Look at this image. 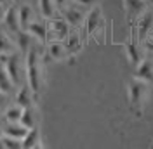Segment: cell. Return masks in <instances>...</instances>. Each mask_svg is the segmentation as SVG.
I'll use <instances>...</instances> for the list:
<instances>
[{
    "label": "cell",
    "instance_id": "cell-18",
    "mask_svg": "<svg viewBox=\"0 0 153 149\" xmlns=\"http://www.w3.org/2000/svg\"><path fill=\"white\" fill-rule=\"evenodd\" d=\"M21 114H23V106L14 103V104H10V106H5V109H4V120H5V123H14V121L21 120Z\"/></svg>",
    "mask_w": 153,
    "mask_h": 149
},
{
    "label": "cell",
    "instance_id": "cell-25",
    "mask_svg": "<svg viewBox=\"0 0 153 149\" xmlns=\"http://www.w3.org/2000/svg\"><path fill=\"white\" fill-rule=\"evenodd\" d=\"M75 2L80 4V5H84V7H94L97 4V0H75Z\"/></svg>",
    "mask_w": 153,
    "mask_h": 149
},
{
    "label": "cell",
    "instance_id": "cell-6",
    "mask_svg": "<svg viewBox=\"0 0 153 149\" xmlns=\"http://www.w3.org/2000/svg\"><path fill=\"white\" fill-rule=\"evenodd\" d=\"M45 24H47V42L49 40H59V42H65V38L68 37V33L71 31V26L66 23L65 18H51L45 19Z\"/></svg>",
    "mask_w": 153,
    "mask_h": 149
},
{
    "label": "cell",
    "instance_id": "cell-1",
    "mask_svg": "<svg viewBox=\"0 0 153 149\" xmlns=\"http://www.w3.org/2000/svg\"><path fill=\"white\" fill-rule=\"evenodd\" d=\"M0 61L5 68V71L9 74L10 82L14 83L16 90L18 87L25 83L26 80V63H25V57L19 54L18 50L10 52V54H5V56H0Z\"/></svg>",
    "mask_w": 153,
    "mask_h": 149
},
{
    "label": "cell",
    "instance_id": "cell-28",
    "mask_svg": "<svg viewBox=\"0 0 153 149\" xmlns=\"http://www.w3.org/2000/svg\"><path fill=\"white\" fill-rule=\"evenodd\" d=\"M2 134H4V127H2V125H0V135H2Z\"/></svg>",
    "mask_w": 153,
    "mask_h": 149
},
{
    "label": "cell",
    "instance_id": "cell-23",
    "mask_svg": "<svg viewBox=\"0 0 153 149\" xmlns=\"http://www.w3.org/2000/svg\"><path fill=\"white\" fill-rule=\"evenodd\" d=\"M23 148V144H21V140L18 139H12L9 135H0V149H19Z\"/></svg>",
    "mask_w": 153,
    "mask_h": 149
},
{
    "label": "cell",
    "instance_id": "cell-8",
    "mask_svg": "<svg viewBox=\"0 0 153 149\" xmlns=\"http://www.w3.org/2000/svg\"><path fill=\"white\" fill-rule=\"evenodd\" d=\"M2 23H4L5 31L9 35H18L19 31H21V24H19V5H14V4L7 5L5 14L2 18Z\"/></svg>",
    "mask_w": 153,
    "mask_h": 149
},
{
    "label": "cell",
    "instance_id": "cell-27",
    "mask_svg": "<svg viewBox=\"0 0 153 149\" xmlns=\"http://www.w3.org/2000/svg\"><path fill=\"white\" fill-rule=\"evenodd\" d=\"M4 5H10V4H14V0H0Z\"/></svg>",
    "mask_w": 153,
    "mask_h": 149
},
{
    "label": "cell",
    "instance_id": "cell-20",
    "mask_svg": "<svg viewBox=\"0 0 153 149\" xmlns=\"http://www.w3.org/2000/svg\"><path fill=\"white\" fill-rule=\"evenodd\" d=\"M38 9H40V14L42 18L45 19H51L56 16V10H57V5L54 0H38Z\"/></svg>",
    "mask_w": 153,
    "mask_h": 149
},
{
    "label": "cell",
    "instance_id": "cell-10",
    "mask_svg": "<svg viewBox=\"0 0 153 149\" xmlns=\"http://www.w3.org/2000/svg\"><path fill=\"white\" fill-rule=\"evenodd\" d=\"M134 78H139L146 82L148 85H153V64L148 61V59H141L137 64H136V73H134Z\"/></svg>",
    "mask_w": 153,
    "mask_h": 149
},
{
    "label": "cell",
    "instance_id": "cell-9",
    "mask_svg": "<svg viewBox=\"0 0 153 149\" xmlns=\"http://www.w3.org/2000/svg\"><path fill=\"white\" fill-rule=\"evenodd\" d=\"M139 45H141V42L137 40L136 33H132L131 38L125 42V56H127V59H129L134 66L143 59V56H141V47Z\"/></svg>",
    "mask_w": 153,
    "mask_h": 149
},
{
    "label": "cell",
    "instance_id": "cell-22",
    "mask_svg": "<svg viewBox=\"0 0 153 149\" xmlns=\"http://www.w3.org/2000/svg\"><path fill=\"white\" fill-rule=\"evenodd\" d=\"M0 90L9 94V95L16 90V87L10 82V78H9V74H7V71H5L4 64H2V61H0Z\"/></svg>",
    "mask_w": 153,
    "mask_h": 149
},
{
    "label": "cell",
    "instance_id": "cell-17",
    "mask_svg": "<svg viewBox=\"0 0 153 149\" xmlns=\"http://www.w3.org/2000/svg\"><path fill=\"white\" fill-rule=\"evenodd\" d=\"M42 139H40V130H38L37 127H33V128H30L28 134L25 135V139L21 140V144H23V148L25 149H35V148H42Z\"/></svg>",
    "mask_w": 153,
    "mask_h": 149
},
{
    "label": "cell",
    "instance_id": "cell-12",
    "mask_svg": "<svg viewBox=\"0 0 153 149\" xmlns=\"http://www.w3.org/2000/svg\"><path fill=\"white\" fill-rule=\"evenodd\" d=\"M65 47H66L68 56H76L82 50V38L78 31H70L68 37L65 38Z\"/></svg>",
    "mask_w": 153,
    "mask_h": 149
},
{
    "label": "cell",
    "instance_id": "cell-24",
    "mask_svg": "<svg viewBox=\"0 0 153 149\" xmlns=\"http://www.w3.org/2000/svg\"><path fill=\"white\" fill-rule=\"evenodd\" d=\"M7 97H9V94H5V92L0 90V109H5V106H7Z\"/></svg>",
    "mask_w": 153,
    "mask_h": 149
},
{
    "label": "cell",
    "instance_id": "cell-7",
    "mask_svg": "<svg viewBox=\"0 0 153 149\" xmlns=\"http://www.w3.org/2000/svg\"><path fill=\"white\" fill-rule=\"evenodd\" d=\"M134 31L137 40L144 44V40L148 38V35L153 31V12L152 10H144L136 18V24H134Z\"/></svg>",
    "mask_w": 153,
    "mask_h": 149
},
{
    "label": "cell",
    "instance_id": "cell-21",
    "mask_svg": "<svg viewBox=\"0 0 153 149\" xmlns=\"http://www.w3.org/2000/svg\"><path fill=\"white\" fill-rule=\"evenodd\" d=\"M16 50V44L12 42L7 31H0V56H5Z\"/></svg>",
    "mask_w": 153,
    "mask_h": 149
},
{
    "label": "cell",
    "instance_id": "cell-2",
    "mask_svg": "<svg viewBox=\"0 0 153 149\" xmlns=\"http://www.w3.org/2000/svg\"><path fill=\"white\" fill-rule=\"evenodd\" d=\"M25 63H26V83L37 94L42 87V61L35 47H31L25 54Z\"/></svg>",
    "mask_w": 153,
    "mask_h": 149
},
{
    "label": "cell",
    "instance_id": "cell-15",
    "mask_svg": "<svg viewBox=\"0 0 153 149\" xmlns=\"http://www.w3.org/2000/svg\"><path fill=\"white\" fill-rule=\"evenodd\" d=\"M26 31H28L37 42H42V44L47 42V24H45V23H42V21H37V19H35V21L28 26Z\"/></svg>",
    "mask_w": 153,
    "mask_h": 149
},
{
    "label": "cell",
    "instance_id": "cell-3",
    "mask_svg": "<svg viewBox=\"0 0 153 149\" xmlns=\"http://www.w3.org/2000/svg\"><path fill=\"white\" fill-rule=\"evenodd\" d=\"M148 92H150V85L146 82H143V80L132 76V80L127 85V95H129V106L136 113V116H141L143 106L146 103V97H148Z\"/></svg>",
    "mask_w": 153,
    "mask_h": 149
},
{
    "label": "cell",
    "instance_id": "cell-5",
    "mask_svg": "<svg viewBox=\"0 0 153 149\" xmlns=\"http://www.w3.org/2000/svg\"><path fill=\"white\" fill-rule=\"evenodd\" d=\"M61 12H63V18L66 19V23L71 28H80V26H84L85 14H87L85 7L80 5V4H76L75 0L68 2L66 5L61 9Z\"/></svg>",
    "mask_w": 153,
    "mask_h": 149
},
{
    "label": "cell",
    "instance_id": "cell-26",
    "mask_svg": "<svg viewBox=\"0 0 153 149\" xmlns=\"http://www.w3.org/2000/svg\"><path fill=\"white\" fill-rule=\"evenodd\" d=\"M5 9H7V5H4V4L0 2V21H2V18H4V14H5Z\"/></svg>",
    "mask_w": 153,
    "mask_h": 149
},
{
    "label": "cell",
    "instance_id": "cell-13",
    "mask_svg": "<svg viewBox=\"0 0 153 149\" xmlns=\"http://www.w3.org/2000/svg\"><path fill=\"white\" fill-rule=\"evenodd\" d=\"M47 52L54 61H63V59L68 57L65 42H59V40H49L47 42Z\"/></svg>",
    "mask_w": 153,
    "mask_h": 149
},
{
    "label": "cell",
    "instance_id": "cell-11",
    "mask_svg": "<svg viewBox=\"0 0 153 149\" xmlns=\"http://www.w3.org/2000/svg\"><path fill=\"white\" fill-rule=\"evenodd\" d=\"M28 127L23 125L21 121H14V123H5L4 125V135H9L12 139H18V140H23L25 135L28 134Z\"/></svg>",
    "mask_w": 153,
    "mask_h": 149
},
{
    "label": "cell",
    "instance_id": "cell-14",
    "mask_svg": "<svg viewBox=\"0 0 153 149\" xmlns=\"http://www.w3.org/2000/svg\"><path fill=\"white\" fill-rule=\"evenodd\" d=\"M33 95L35 92L30 89L28 83H23L21 87H18V92H16V103L23 108H28V106H33Z\"/></svg>",
    "mask_w": 153,
    "mask_h": 149
},
{
    "label": "cell",
    "instance_id": "cell-16",
    "mask_svg": "<svg viewBox=\"0 0 153 149\" xmlns=\"http://www.w3.org/2000/svg\"><path fill=\"white\" fill-rule=\"evenodd\" d=\"M33 21H35V14H33L31 5H28V4L19 5V24H21V31H26Z\"/></svg>",
    "mask_w": 153,
    "mask_h": 149
},
{
    "label": "cell",
    "instance_id": "cell-4",
    "mask_svg": "<svg viewBox=\"0 0 153 149\" xmlns=\"http://www.w3.org/2000/svg\"><path fill=\"white\" fill-rule=\"evenodd\" d=\"M84 28H85L87 35L89 37H96L97 33H103L105 31V16H103V10L101 7H91L85 14V21H84Z\"/></svg>",
    "mask_w": 153,
    "mask_h": 149
},
{
    "label": "cell",
    "instance_id": "cell-19",
    "mask_svg": "<svg viewBox=\"0 0 153 149\" xmlns=\"http://www.w3.org/2000/svg\"><path fill=\"white\" fill-rule=\"evenodd\" d=\"M21 123L26 125L28 128L37 127V109L35 106H28V108H23V114H21Z\"/></svg>",
    "mask_w": 153,
    "mask_h": 149
}]
</instances>
